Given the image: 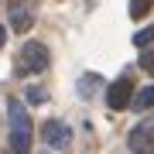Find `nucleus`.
<instances>
[{"instance_id":"1","label":"nucleus","mask_w":154,"mask_h":154,"mask_svg":"<svg viewBox=\"0 0 154 154\" xmlns=\"http://www.w3.org/2000/svg\"><path fill=\"white\" fill-rule=\"evenodd\" d=\"M7 120H11V154H31V116L24 110L21 99H11L7 103Z\"/></svg>"},{"instance_id":"2","label":"nucleus","mask_w":154,"mask_h":154,"mask_svg":"<svg viewBox=\"0 0 154 154\" xmlns=\"http://www.w3.org/2000/svg\"><path fill=\"white\" fill-rule=\"evenodd\" d=\"M48 62H51V55L41 41H24L21 55H17V75H38V72L48 69Z\"/></svg>"},{"instance_id":"3","label":"nucleus","mask_w":154,"mask_h":154,"mask_svg":"<svg viewBox=\"0 0 154 154\" xmlns=\"http://www.w3.org/2000/svg\"><path fill=\"white\" fill-rule=\"evenodd\" d=\"M7 14H11V28L17 34L34 28V17H38V0H7Z\"/></svg>"},{"instance_id":"4","label":"nucleus","mask_w":154,"mask_h":154,"mask_svg":"<svg viewBox=\"0 0 154 154\" xmlns=\"http://www.w3.org/2000/svg\"><path fill=\"white\" fill-rule=\"evenodd\" d=\"M134 82H130V75H120L116 82L106 89V103H110V110H127V106L134 103Z\"/></svg>"},{"instance_id":"5","label":"nucleus","mask_w":154,"mask_h":154,"mask_svg":"<svg viewBox=\"0 0 154 154\" xmlns=\"http://www.w3.org/2000/svg\"><path fill=\"white\" fill-rule=\"evenodd\" d=\"M41 137L48 147H55V151H65L69 144H72V127H65L62 120H48L41 127Z\"/></svg>"},{"instance_id":"6","label":"nucleus","mask_w":154,"mask_h":154,"mask_svg":"<svg viewBox=\"0 0 154 154\" xmlns=\"http://www.w3.org/2000/svg\"><path fill=\"white\" fill-rule=\"evenodd\" d=\"M127 147L134 154H154V123H140L130 130V137H127Z\"/></svg>"},{"instance_id":"7","label":"nucleus","mask_w":154,"mask_h":154,"mask_svg":"<svg viewBox=\"0 0 154 154\" xmlns=\"http://www.w3.org/2000/svg\"><path fill=\"white\" fill-rule=\"evenodd\" d=\"M151 106H154V86L137 89V96H134V110H137V113H144V110H151Z\"/></svg>"},{"instance_id":"8","label":"nucleus","mask_w":154,"mask_h":154,"mask_svg":"<svg viewBox=\"0 0 154 154\" xmlns=\"http://www.w3.org/2000/svg\"><path fill=\"white\" fill-rule=\"evenodd\" d=\"M134 45H137V48H147V45H154V24L134 34Z\"/></svg>"},{"instance_id":"9","label":"nucleus","mask_w":154,"mask_h":154,"mask_svg":"<svg viewBox=\"0 0 154 154\" xmlns=\"http://www.w3.org/2000/svg\"><path fill=\"white\" fill-rule=\"evenodd\" d=\"M154 7V0H130V17H144Z\"/></svg>"},{"instance_id":"10","label":"nucleus","mask_w":154,"mask_h":154,"mask_svg":"<svg viewBox=\"0 0 154 154\" xmlns=\"http://www.w3.org/2000/svg\"><path fill=\"white\" fill-rule=\"evenodd\" d=\"M140 69L147 72V75H154V51H144L140 55Z\"/></svg>"},{"instance_id":"11","label":"nucleus","mask_w":154,"mask_h":154,"mask_svg":"<svg viewBox=\"0 0 154 154\" xmlns=\"http://www.w3.org/2000/svg\"><path fill=\"white\" fill-rule=\"evenodd\" d=\"M28 99H31V103H45V93H41V89H38V86H34V89H31V93H28Z\"/></svg>"},{"instance_id":"12","label":"nucleus","mask_w":154,"mask_h":154,"mask_svg":"<svg viewBox=\"0 0 154 154\" xmlns=\"http://www.w3.org/2000/svg\"><path fill=\"white\" fill-rule=\"evenodd\" d=\"M4 41H7V31H4V28H0V48H4Z\"/></svg>"}]
</instances>
